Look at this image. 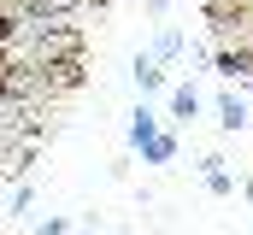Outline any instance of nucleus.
Returning <instances> with one entry per match:
<instances>
[{
  "instance_id": "1",
  "label": "nucleus",
  "mask_w": 253,
  "mask_h": 235,
  "mask_svg": "<svg viewBox=\"0 0 253 235\" xmlns=\"http://www.w3.org/2000/svg\"><path fill=\"white\" fill-rule=\"evenodd\" d=\"M212 106H218V129H224V135H236V129H248V123H253V94H242L236 82H224Z\"/></svg>"
},
{
  "instance_id": "2",
  "label": "nucleus",
  "mask_w": 253,
  "mask_h": 235,
  "mask_svg": "<svg viewBox=\"0 0 253 235\" xmlns=\"http://www.w3.org/2000/svg\"><path fill=\"white\" fill-rule=\"evenodd\" d=\"M129 77H135V88H141V100H153V94H165V88H171V77H165V65H159V59L147 53V47H141V53L129 59Z\"/></svg>"
},
{
  "instance_id": "3",
  "label": "nucleus",
  "mask_w": 253,
  "mask_h": 235,
  "mask_svg": "<svg viewBox=\"0 0 253 235\" xmlns=\"http://www.w3.org/2000/svg\"><path fill=\"white\" fill-rule=\"evenodd\" d=\"M159 135V112H153V100H141L135 112H129V129H124V147L129 153H141V141H153Z\"/></svg>"
},
{
  "instance_id": "4",
  "label": "nucleus",
  "mask_w": 253,
  "mask_h": 235,
  "mask_svg": "<svg viewBox=\"0 0 253 235\" xmlns=\"http://www.w3.org/2000/svg\"><path fill=\"white\" fill-rule=\"evenodd\" d=\"M165 118H171V129H183V123L200 118V94H194L189 82H177V88L165 94Z\"/></svg>"
},
{
  "instance_id": "5",
  "label": "nucleus",
  "mask_w": 253,
  "mask_h": 235,
  "mask_svg": "<svg viewBox=\"0 0 253 235\" xmlns=\"http://www.w3.org/2000/svg\"><path fill=\"white\" fill-rule=\"evenodd\" d=\"M183 153V141H177V129H159L153 141H141V165H171Z\"/></svg>"
},
{
  "instance_id": "6",
  "label": "nucleus",
  "mask_w": 253,
  "mask_h": 235,
  "mask_svg": "<svg viewBox=\"0 0 253 235\" xmlns=\"http://www.w3.org/2000/svg\"><path fill=\"white\" fill-rule=\"evenodd\" d=\"M147 53L159 59V65H177V59L189 53V41H183V30H159V41H153Z\"/></svg>"
},
{
  "instance_id": "7",
  "label": "nucleus",
  "mask_w": 253,
  "mask_h": 235,
  "mask_svg": "<svg viewBox=\"0 0 253 235\" xmlns=\"http://www.w3.org/2000/svg\"><path fill=\"white\" fill-rule=\"evenodd\" d=\"M30 206H36V182H12V194H6V212H12V218H30Z\"/></svg>"
},
{
  "instance_id": "8",
  "label": "nucleus",
  "mask_w": 253,
  "mask_h": 235,
  "mask_svg": "<svg viewBox=\"0 0 253 235\" xmlns=\"http://www.w3.org/2000/svg\"><path fill=\"white\" fill-rule=\"evenodd\" d=\"M200 182H206V194H212V200H230V194H236V176L224 171V165H218V171H200Z\"/></svg>"
},
{
  "instance_id": "9",
  "label": "nucleus",
  "mask_w": 253,
  "mask_h": 235,
  "mask_svg": "<svg viewBox=\"0 0 253 235\" xmlns=\"http://www.w3.org/2000/svg\"><path fill=\"white\" fill-rule=\"evenodd\" d=\"M36 235H71V218H42Z\"/></svg>"
},
{
  "instance_id": "10",
  "label": "nucleus",
  "mask_w": 253,
  "mask_h": 235,
  "mask_svg": "<svg viewBox=\"0 0 253 235\" xmlns=\"http://www.w3.org/2000/svg\"><path fill=\"white\" fill-rule=\"evenodd\" d=\"M147 6H153V12H165V6H171V0H147Z\"/></svg>"
},
{
  "instance_id": "11",
  "label": "nucleus",
  "mask_w": 253,
  "mask_h": 235,
  "mask_svg": "<svg viewBox=\"0 0 253 235\" xmlns=\"http://www.w3.org/2000/svg\"><path fill=\"white\" fill-rule=\"evenodd\" d=\"M242 194H248V200H253V176H248V182H242Z\"/></svg>"
},
{
  "instance_id": "12",
  "label": "nucleus",
  "mask_w": 253,
  "mask_h": 235,
  "mask_svg": "<svg viewBox=\"0 0 253 235\" xmlns=\"http://www.w3.org/2000/svg\"><path fill=\"white\" fill-rule=\"evenodd\" d=\"M94 235H106V230H94Z\"/></svg>"
}]
</instances>
